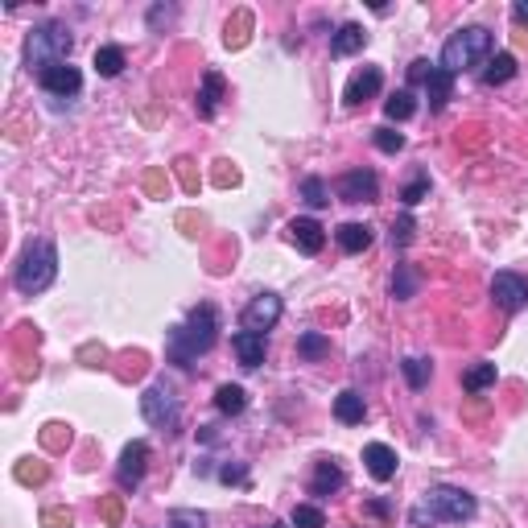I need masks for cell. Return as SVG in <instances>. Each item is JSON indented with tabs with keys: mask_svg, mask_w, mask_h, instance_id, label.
Masks as SVG:
<instances>
[{
	"mask_svg": "<svg viewBox=\"0 0 528 528\" xmlns=\"http://www.w3.org/2000/svg\"><path fill=\"white\" fill-rule=\"evenodd\" d=\"M289 520H294V528H326L323 508H314V504H297Z\"/></svg>",
	"mask_w": 528,
	"mask_h": 528,
	"instance_id": "4dcf8cb0",
	"label": "cell"
},
{
	"mask_svg": "<svg viewBox=\"0 0 528 528\" xmlns=\"http://www.w3.org/2000/svg\"><path fill=\"white\" fill-rule=\"evenodd\" d=\"M487 54H491V33L483 30V25H467V30H459V33L446 38L438 67L446 70V75H462V70L479 67Z\"/></svg>",
	"mask_w": 528,
	"mask_h": 528,
	"instance_id": "5b68a950",
	"label": "cell"
},
{
	"mask_svg": "<svg viewBox=\"0 0 528 528\" xmlns=\"http://www.w3.org/2000/svg\"><path fill=\"white\" fill-rule=\"evenodd\" d=\"M219 99H223V75H215V70H206L203 75V91H198L195 99V108L203 120H211L219 112Z\"/></svg>",
	"mask_w": 528,
	"mask_h": 528,
	"instance_id": "ac0fdd59",
	"label": "cell"
},
{
	"mask_svg": "<svg viewBox=\"0 0 528 528\" xmlns=\"http://www.w3.org/2000/svg\"><path fill=\"white\" fill-rule=\"evenodd\" d=\"M380 87H384L380 67H363V70H355V75L347 78V91H342V104H347V108H360L363 99L380 96Z\"/></svg>",
	"mask_w": 528,
	"mask_h": 528,
	"instance_id": "5bb4252c",
	"label": "cell"
},
{
	"mask_svg": "<svg viewBox=\"0 0 528 528\" xmlns=\"http://www.w3.org/2000/svg\"><path fill=\"white\" fill-rule=\"evenodd\" d=\"M421 198H430V178H425V174H417L409 187L401 190V203H405V206H417Z\"/></svg>",
	"mask_w": 528,
	"mask_h": 528,
	"instance_id": "d6a6232c",
	"label": "cell"
},
{
	"mask_svg": "<svg viewBox=\"0 0 528 528\" xmlns=\"http://www.w3.org/2000/svg\"><path fill=\"white\" fill-rule=\"evenodd\" d=\"M413 112H417V99H413V91H396V96L384 99V116L396 120V124H401V120H409Z\"/></svg>",
	"mask_w": 528,
	"mask_h": 528,
	"instance_id": "4316f807",
	"label": "cell"
},
{
	"mask_svg": "<svg viewBox=\"0 0 528 528\" xmlns=\"http://www.w3.org/2000/svg\"><path fill=\"white\" fill-rule=\"evenodd\" d=\"M342 487V470L334 467L331 459H323L314 467V479H310V496H331V491Z\"/></svg>",
	"mask_w": 528,
	"mask_h": 528,
	"instance_id": "7402d4cb",
	"label": "cell"
},
{
	"mask_svg": "<svg viewBox=\"0 0 528 528\" xmlns=\"http://www.w3.org/2000/svg\"><path fill=\"white\" fill-rule=\"evenodd\" d=\"M401 372H405V380H409V388L421 392L425 384H430V376H433V363L421 360V355H409V360L401 363Z\"/></svg>",
	"mask_w": 528,
	"mask_h": 528,
	"instance_id": "d4e9b609",
	"label": "cell"
},
{
	"mask_svg": "<svg viewBox=\"0 0 528 528\" xmlns=\"http://www.w3.org/2000/svg\"><path fill=\"white\" fill-rule=\"evenodd\" d=\"M334 417L342 421V425H363V417H368V401H363V392L347 388L334 396Z\"/></svg>",
	"mask_w": 528,
	"mask_h": 528,
	"instance_id": "2e32d148",
	"label": "cell"
},
{
	"mask_svg": "<svg viewBox=\"0 0 528 528\" xmlns=\"http://www.w3.org/2000/svg\"><path fill=\"white\" fill-rule=\"evenodd\" d=\"M96 70L104 78H116L120 70H124V50L120 46H99L96 50Z\"/></svg>",
	"mask_w": 528,
	"mask_h": 528,
	"instance_id": "484cf974",
	"label": "cell"
},
{
	"mask_svg": "<svg viewBox=\"0 0 528 528\" xmlns=\"http://www.w3.org/2000/svg\"><path fill=\"white\" fill-rule=\"evenodd\" d=\"M372 141H376V149H380V153H401L405 149V137L401 132H396V128H372Z\"/></svg>",
	"mask_w": 528,
	"mask_h": 528,
	"instance_id": "1f68e13d",
	"label": "cell"
},
{
	"mask_svg": "<svg viewBox=\"0 0 528 528\" xmlns=\"http://www.w3.org/2000/svg\"><path fill=\"white\" fill-rule=\"evenodd\" d=\"M421 87H425V96H430V108H433V112H442V108H446V99H451L454 75H446V70H442L438 62H433L430 75H425V83H421Z\"/></svg>",
	"mask_w": 528,
	"mask_h": 528,
	"instance_id": "d6986e66",
	"label": "cell"
},
{
	"mask_svg": "<svg viewBox=\"0 0 528 528\" xmlns=\"http://www.w3.org/2000/svg\"><path fill=\"white\" fill-rule=\"evenodd\" d=\"M219 342V314L215 305H195L187 314V323H178L169 331V360L178 368H195L198 355H206Z\"/></svg>",
	"mask_w": 528,
	"mask_h": 528,
	"instance_id": "6da1fadb",
	"label": "cell"
},
{
	"mask_svg": "<svg viewBox=\"0 0 528 528\" xmlns=\"http://www.w3.org/2000/svg\"><path fill=\"white\" fill-rule=\"evenodd\" d=\"M302 198L314 206V211H323V206L331 203V187H326L318 174H310V178H302Z\"/></svg>",
	"mask_w": 528,
	"mask_h": 528,
	"instance_id": "f546056e",
	"label": "cell"
},
{
	"mask_svg": "<svg viewBox=\"0 0 528 528\" xmlns=\"http://www.w3.org/2000/svg\"><path fill=\"white\" fill-rule=\"evenodd\" d=\"M512 17H516L520 25H528V0H516V5H512Z\"/></svg>",
	"mask_w": 528,
	"mask_h": 528,
	"instance_id": "ab89813d",
	"label": "cell"
},
{
	"mask_svg": "<svg viewBox=\"0 0 528 528\" xmlns=\"http://www.w3.org/2000/svg\"><path fill=\"white\" fill-rule=\"evenodd\" d=\"M70 50H75V33H70L67 25H59V21H46V25H38V30L30 33V41H25V62H30V70L41 75V70L67 62Z\"/></svg>",
	"mask_w": 528,
	"mask_h": 528,
	"instance_id": "277c9868",
	"label": "cell"
},
{
	"mask_svg": "<svg viewBox=\"0 0 528 528\" xmlns=\"http://www.w3.org/2000/svg\"><path fill=\"white\" fill-rule=\"evenodd\" d=\"M264 528H285V524H264Z\"/></svg>",
	"mask_w": 528,
	"mask_h": 528,
	"instance_id": "60d3db41",
	"label": "cell"
},
{
	"mask_svg": "<svg viewBox=\"0 0 528 528\" xmlns=\"http://www.w3.org/2000/svg\"><path fill=\"white\" fill-rule=\"evenodd\" d=\"M54 277H59V248L50 244V240H33L21 252L17 269H13V285L25 297H33V294H46L50 285H54Z\"/></svg>",
	"mask_w": 528,
	"mask_h": 528,
	"instance_id": "3957f363",
	"label": "cell"
},
{
	"mask_svg": "<svg viewBox=\"0 0 528 528\" xmlns=\"http://www.w3.org/2000/svg\"><path fill=\"white\" fill-rule=\"evenodd\" d=\"M417 294V273H413V264H396V273H392V297L396 302H409Z\"/></svg>",
	"mask_w": 528,
	"mask_h": 528,
	"instance_id": "83f0119b",
	"label": "cell"
},
{
	"mask_svg": "<svg viewBox=\"0 0 528 528\" xmlns=\"http://www.w3.org/2000/svg\"><path fill=\"white\" fill-rule=\"evenodd\" d=\"M363 467H368V475H372L376 483H388V479H396L401 459H396V451L384 446V442H368V446H363Z\"/></svg>",
	"mask_w": 528,
	"mask_h": 528,
	"instance_id": "9a60e30c",
	"label": "cell"
},
{
	"mask_svg": "<svg viewBox=\"0 0 528 528\" xmlns=\"http://www.w3.org/2000/svg\"><path fill=\"white\" fill-rule=\"evenodd\" d=\"M281 297L277 294H256L252 302L244 305V314H240V323H244V331H256V334H269L277 323H281Z\"/></svg>",
	"mask_w": 528,
	"mask_h": 528,
	"instance_id": "52a82bcc",
	"label": "cell"
},
{
	"mask_svg": "<svg viewBox=\"0 0 528 528\" xmlns=\"http://www.w3.org/2000/svg\"><path fill=\"white\" fill-rule=\"evenodd\" d=\"M219 479H223V483H248V470H244V467H232V462H227V467L219 470Z\"/></svg>",
	"mask_w": 528,
	"mask_h": 528,
	"instance_id": "74e56055",
	"label": "cell"
},
{
	"mask_svg": "<svg viewBox=\"0 0 528 528\" xmlns=\"http://www.w3.org/2000/svg\"><path fill=\"white\" fill-rule=\"evenodd\" d=\"M215 409L223 413V417H240V413L248 409V392L240 388V384H219L215 388Z\"/></svg>",
	"mask_w": 528,
	"mask_h": 528,
	"instance_id": "44dd1931",
	"label": "cell"
},
{
	"mask_svg": "<svg viewBox=\"0 0 528 528\" xmlns=\"http://www.w3.org/2000/svg\"><path fill=\"white\" fill-rule=\"evenodd\" d=\"M342 203H376L380 198V178L372 169H347V174L334 182Z\"/></svg>",
	"mask_w": 528,
	"mask_h": 528,
	"instance_id": "9c48e42d",
	"label": "cell"
},
{
	"mask_svg": "<svg viewBox=\"0 0 528 528\" xmlns=\"http://www.w3.org/2000/svg\"><path fill=\"white\" fill-rule=\"evenodd\" d=\"M491 302L504 314H516L528 305V277L520 273H496L491 277Z\"/></svg>",
	"mask_w": 528,
	"mask_h": 528,
	"instance_id": "ba28073f",
	"label": "cell"
},
{
	"mask_svg": "<svg viewBox=\"0 0 528 528\" xmlns=\"http://www.w3.org/2000/svg\"><path fill=\"white\" fill-rule=\"evenodd\" d=\"M169 528H206V516L195 508H174L169 512Z\"/></svg>",
	"mask_w": 528,
	"mask_h": 528,
	"instance_id": "836d02e7",
	"label": "cell"
},
{
	"mask_svg": "<svg viewBox=\"0 0 528 528\" xmlns=\"http://www.w3.org/2000/svg\"><path fill=\"white\" fill-rule=\"evenodd\" d=\"M297 355H302V360H323V355H331V339L318 331H305L302 339H297Z\"/></svg>",
	"mask_w": 528,
	"mask_h": 528,
	"instance_id": "f1b7e54d",
	"label": "cell"
},
{
	"mask_svg": "<svg viewBox=\"0 0 528 528\" xmlns=\"http://www.w3.org/2000/svg\"><path fill=\"white\" fill-rule=\"evenodd\" d=\"M430 67H433V62L417 59V62H413V67H409V83H425V75H430Z\"/></svg>",
	"mask_w": 528,
	"mask_h": 528,
	"instance_id": "f35d334b",
	"label": "cell"
},
{
	"mask_svg": "<svg viewBox=\"0 0 528 528\" xmlns=\"http://www.w3.org/2000/svg\"><path fill=\"white\" fill-rule=\"evenodd\" d=\"M496 363H487V360H479L475 363V368H467V372H462V388L467 392H483V388H491V384H496Z\"/></svg>",
	"mask_w": 528,
	"mask_h": 528,
	"instance_id": "603a6c76",
	"label": "cell"
},
{
	"mask_svg": "<svg viewBox=\"0 0 528 528\" xmlns=\"http://www.w3.org/2000/svg\"><path fill=\"white\" fill-rule=\"evenodd\" d=\"M363 41H368V33H363V25H339V33H331V54L334 59H351V54H360Z\"/></svg>",
	"mask_w": 528,
	"mask_h": 528,
	"instance_id": "e0dca14e",
	"label": "cell"
},
{
	"mask_svg": "<svg viewBox=\"0 0 528 528\" xmlns=\"http://www.w3.org/2000/svg\"><path fill=\"white\" fill-rule=\"evenodd\" d=\"M41 520H46L50 528H70V524H75V516H70V508H67V512H62V508H59V512H46V516H41Z\"/></svg>",
	"mask_w": 528,
	"mask_h": 528,
	"instance_id": "8d00e7d4",
	"label": "cell"
},
{
	"mask_svg": "<svg viewBox=\"0 0 528 528\" xmlns=\"http://www.w3.org/2000/svg\"><path fill=\"white\" fill-rule=\"evenodd\" d=\"M145 467H149V442H128L124 454H120V467H116L120 487L137 491L141 479H145Z\"/></svg>",
	"mask_w": 528,
	"mask_h": 528,
	"instance_id": "8fae6325",
	"label": "cell"
},
{
	"mask_svg": "<svg viewBox=\"0 0 528 528\" xmlns=\"http://www.w3.org/2000/svg\"><path fill=\"white\" fill-rule=\"evenodd\" d=\"M508 78H516V59H512V54H496V59L487 62V70H483V83H487V87H499V83H508Z\"/></svg>",
	"mask_w": 528,
	"mask_h": 528,
	"instance_id": "cb8c5ba5",
	"label": "cell"
},
{
	"mask_svg": "<svg viewBox=\"0 0 528 528\" xmlns=\"http://www.w3.org/2000/svg\"><path fill=\"white\" fill-rule=\"evenodd\" d=\"M141 417H145L153 430H178V421H182V401H178V392L169 388L166 380L149 384L145 396H141Z\"/></svg>",
	"mask_w": 528,
	"mask_h": 528,
	"instance_id": "8992f818",
	"label": "cell"
},
{
	"mask_svg": "<svg viewBox=\"0 0 528 528\" xmlns=\"http://www.w3.org/2000/svg\"><path fill=\"white\" fill-rule=\"evenodd\" d=\"M169 21H174V9H169V5H153V9H149V30L161 33V25H169Z\"/></svg>",
	"mask_w": 528,
	"mask_h": 528,
	"instance_id": "d590c367",
	"label": "cell"
},
{
	"mask_svg": "<svg viewBox=\"0 0 528 528\" xmlns=\"http://www.w3.org/2000/svg\"><path fill=\"white\" fill-rule=\"evenodd\" d=\"M38 83H41V91H46V96L70 99V96H78V91H83V70L70 67V62H59V67L41 70Z\"/></svg>",
	"mask_w": 528,
	"mask_h": 528,
	"instance_id": "30bf717a",
	"label": "cell"
},
{
	"mask_svg": "<svg viewBox=\"0 0 528 528\" xmlns=\"http://www.w3.org/2000/svg\"><path fill=\"white\" fill-rule=\"evenodd\" d=\"M334 240H339L342 252H363V248H372V227L368 223H342L339 232H334Z\"/></svg>",
	"mask_w": 528,
	"mask_h": 528,
	"instance_id": "ffe728a7",
	"label": "cell"
},
{
	"mask_svg": "<svg viewBox=\"0 0 528 528\" xmlns=\"http://www.w3.org/2000/svg\"><path fill=\"white\" fill-rule=\"evenodd\" d=\"M479 512V499L462 487H451V483H438L421 496V504L413 508V524L430 528V524H462Z\"/></svg>",
	"mask_w": 528,
	"mask_h": 528,
	"instance_id": "7a4b0ae2",
	"label": "cell"
},
{
	"mask_svg": "<svg viewBox=\"0 0 528 528\" xmlns=\"http://www.w3.org/2000/svg\"><path fill=\"white\" fill-rule=\"evenodd\" d=\"M285 232H289V244L305 256H318L326 248V227L318 223V219H289Z\"/></svg>",
	"mask_w": 528,
	"mask_h": 528,
	"instance_id": "7c38bea8",
	"label": "cell"
},
{
	"mask_svg": "<svg viewBox=\"0 0 528 528\" xmlns=\"http://www.w3.org/2000/svg\"><path fill=\"white\" fill-rule=\"evenodd\" d=\"M413 240V215H401L396 223H392V244L396 248H405Z\"/></svg>",
	"mask_w": 528,
	"mask_h": 528,
	"instance_id": "e575fe53",
	"label": "cell"
},
{
	"mask_svg": "<svg viewBox=\"0 0 528 528\" xmlns=\"http://www.w3.org/2000/svg\"><path fill=\"white\" fill-rule=\"evenodd\" d=\"M232 351H235V360H240V368L256 372V368L264 363V355H269V334L235 331V334H232Z\"/></svg>",
	"mask_w": 528,
	"mask_h": 528,
	"instance_id": "4fadbf2b",
	"label": "cell"
}]
</instances>
